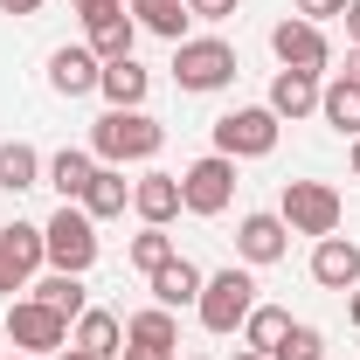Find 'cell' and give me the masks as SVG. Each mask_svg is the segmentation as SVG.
<instances>
[{"mask_svg": "<svg viewBox=\"0 0 360 360\" xmlns=\"http://www.w3.org/2000/svg\"><path fill=\"white\" fill-rule=\"evenodd\" d=\"M160 146H167V125L146 118V111H104V118L90 125L97 167H132V160H153Z\"/></svg>", "mask_w": 360, "mask_h": 360, "instance_id": "obj_1", "label": "cell"}, {"mask_svg": "<svg viewBox=\"0 0 360 360\" xmlns=\"http://www.w3.org/2000/svg\"><path fill=\"white\" fill-rule=\"evenodd\" d=\"M42 250H49V264H56V270L84 277V270L97 264V222H90L77 201H63V208L42 222Z\"/></svg>", "mask_w": 360, "mask_h": 360, "instance_id": "obj_2", "label": "cell"}, {"mask_svg": "<svg viewBox=\"0 0 360 360\" xmlns=\"http://www.w3.org/2000/svg\"><path fill=\"white\" fill-rule=\"evenodd\" d=\"M194 312H201V326H208V333H236L243 319L257 312V284H250V270H215V277L201 284Z\"/></svg>", "mask_w": 360, "mask_h": 360, "instance_id": "obj_3", "label": "cell"}, {"mask_svg": "<svg viewBox=\"0 0 360 360\" xmlns=\"http://www.w3.org/2000/svg\"><path fill=\"white\" fill-rule=\"evenodd\" d=\"M7 340H14V354H28V360L63 354V347H70V319L49 312L42 298H14V305H7Z\"/></svg>", "mask_w": 360, "mask_h": 360, "instance_id": "obj_4", "label": "cell"}, {"mask_svg": "<svg viewBox=\"0 0 360 360\" xmlns=\"http://www.w3.org/2000/svg\"><path fill=\"white\" fill-rule=\"evenodd\" d=\"M277 132H284V118L270 104H250V111L215 118V153H229V160H264V153H277Z\"/></svg>", "mask_w": 360, "mask_h": 360, "instance_id": "obj_5", "label": "cell"}, {"mask_svg": "<svg viewBox=\"0 0 360 360\" xmlns=\"http://www.w3.org/2000/svg\"><path fill=\"white\" fill-rule=\"evenodd\" d=\"M174 84L180 90H222V84H236V49H229L222 35L180 42L174 49Z\"/></svg>", "mask_w": 360, "mask_h": 360, "instance_id": "obj_6", "label": "cell"}, {"mask_svg": "<svg viewBox=\"0 0 360 360\" xmlns=\"http://www.w3.org/2000/svg\"><path fill=\"white\" fill-rule=\"evenodd\" d=\"M229 201H236V160L229 153H208L180 174V208L187 215H222Z\"/></svg>", "mask_w": 360, "mask_h": 360, "instance_id": "obj_7", "label": "cell"}, {"mask_svg": "<svg viewBox=\"0 0 360 360\" xmlns=\"http://www.w3.org/2000/svg\"><path fill=\"white\" fill-rule=\"evenodd\" d=\"M284 229L291 236H333L340 229V194L326 180H284Z\"/></svg>", "mask_w": 360, "mask_h": 360, "instance_id": "obj_8", "label": "cell"}, {"mask_svg": "<svg viewBox=\"0 0 360 360\" xmlns=\"http://www.w3.org/2000/svg\"><path fill=\"white\" fill-rule=\"evenodd\" d=\"M270 49H277V63H284V70H326V63H333L326 28H319V21H298V14L270 28Z\"/></svg>", "mask_w": 360, "mask_h": 360, "instance_id": "obj_9", "label": "cell"}, {"mask_svg": "<svg viewBox=\"0 0 360 360\" xmlns=\"http://www.w3.org/2000/svg\"><path fill=\"white\" fill-rule=\"evenodd\" d=\"M284 250H291L284 215H243V222H236V257H243V264H277Z\"/></svg>", "mask_w": 360, "mask_h": 360, "instance_id": "obj_10", "label": "cell"}, {"mask_svg": "<svg viewBox=\"0 0 360 360\" xmlns=\"http://www.w3.org/2000/svg\"><path fill=\"white\" fill-rule=\"evenodd\" d=\"M312 277L326 284V291H354V284H360V243H347V236H319Z\"/></svg>", "mask_w": 360, "mask_h": 360, "instance_id": "obj_11", "label": "cell"}, {"mask_svg": "<svg viewBox=\"0 0 360 360\" xmlns=\"http://www.w3.org/2000/svg\"><path fill=\"white\" fill-rule=\"evenodd\" d=\"M97 77H104V63H97L90 49H56V56H49V90H56V97H90Z\"/></svg>", "mask_w": 360, "mask_h": 360, "instance_id": "obj_12", "label": "cell"}, {"mask_svg": "<svg viewBox=\"0 0 360 360\" xmlns=\"http://www.w3.org/2000/svg\"><path fill=\"white\" fill-rule=\"evenodd\" d=\"M132 208H139V222H146V229H167L180 215V174H146V180H132Z\"/></svg>", "mask_w": 360, "mask_h": 360, "instance_id": "obj_13", "label": "cell"}, {"mask_svg": "<svg viewBox=\"0 0 360 360\" xmlns=\"http://www.w3.org/2000/svg\"><path fill=\"white\" fill-rule=\"evenodd\" d=\"M319 70H277L270 77V111L277 118H305V111H319Z\"/></svg>", "mask_w": 360, "mask_h": 360, "instance_id": "obj_14", "label": "cell"}, {"mask_svg": "<svg viewBox=\"0 0 360 360\" xmlns=\"http://www.w3.org/2000/svg\"><path fill=\"white\" fill-rule=\"evenodd\" d=\"M118 340H125V326H118V312H97V305H90V312L77 319V333H70V347H84L90 360H118V354H125Z\"/></svg>", "mask_w": 360, "mask_h": 360, "instance_id": "obj_15", "label": "cell"}, {"mask_svg": "<svg viewBox=\"0 0 360 360\" xmlns=\"http://www.w3.org/2000/svg\"><path fill=\"white\" fill-rule=\"evenodd\" d=\"M132 42H139V21L125 14V7L90 21V56H97V63H125V56H132Z\"/></svg>", "mask_w": 360, "mask_h": 360, "instance_id": "obj_16", "label": "cell"}, {"mask_svg": "<svg viewBox=\"0 0 360 360\" xmlns=\"http://www.w3.org/2000/svg\"><path fill=\"white\" fill-rule=\"evenodd\" d=\"M125 201H132V187H125V174H118V167H97L77 208H84L90 222H111V215H125Z\"/></svg>", "mask_w": 360, "mask_h": 360, "instance_id": "obj_17", "label": "cell"}, {"mask_svg": "<svg viewBox=\"0 0 360 360\" xmlns=\"http://www.w3.org/2000/svg\"><path fill=\"white\" fill-rule=\"evenodd\" d=\"M97 90L111 97V111H139V104H146V90H153V77H146V70H139L132 56H125V63H104Z\"/></svg>", "mask_w": 360, "mask_h": 360, "instance_id": "obj_18", "label": "cell"}, {"mask_svg": "<svg viewBox=\"0 0 360 360\" xmlns=\"http://www.w3.org/2000/svg\"><path fill=\"white\" fill-rule=\"evenodd\" d=\"M125 340H132V347H146V354H167V360H174L180 326H174V312H167V305H153V312H132V319H125Z\"/></svg>", "mask_w": 360, "mask_h": 360, "instance_id": "obj_19", "label": "cell"}, {"mask_svg": "<svg viewBox=\"0 0 360 360\" xmlns=\"http://www.w3.org/2000/svg\"><path fill=\"white\" fill-rule=\"evenodd\" d=\"M201 284H208V277L187 264V257H174V264L153 270V298H160L167 312H174V305H194V298H201Z\"/></svg>", "mask_w": 360, "mask_h": 360, "instance_id": "obj_20", "label": "cell"}, {"mask_svg": "<svg viewBox=\"0 0 360 360\" xmlns=\"http://www.w3.org/2000/svg\"><path fill=\"white\" fill-rule=\"evenodd\" d=\"M90 174H97V153H77V146H63V153L49 160V187H56L63 201H84Z\"/></svg>", "mask_w": 360, "mask_h": 360, "instance_id": "obj_21", "label": "cell"}, {"mask_svg": "<svg viewBox=\"0 0 360 360\" xmlns=\"http://www.w3.org/2000/svg\"><path fill=\"white\" fill-rule=\"evenodd\" d=\"M35 180H42V153H35L28 139H7V146H0V187H7V194H28Z\"/></svg>", "mask_w": 360, "mask_h": 360, "instance_id": "obj_22", "label": "cell"}, {"mask_svg": "<svg viewBox=\"0 0 360 360\" xmlns=\"http://www.w3.org/2000/svg\"><path fill=\"white\" fill-rule=\"evenodd\" d=\"M132 14H139V28H153V35H167V42H187V0H132Z\"/></svg>", "mask_w": 360, "mask_h": 360, "instance_id": "obj_23", "label": "cell"}, {"mask_svg": "<svg viewBox=\"0 0 360 360\" xmlns=\"http://www.w3.org/2000/svg\"><path fill=\"white\" fill-rule=\"evenodd\" d=\"M35 298H42L49 312H63V319H84V277H70V270H49L42 284H35Z\"/></svg>", "mask_w": 360, "mask_h": 360, "instance_id": "obj_24", "label": "cell"}, {"mask_svg": "<svg viewBox=\"0 0 360 360\" xmlns=\"http://www.w3.org/2000/svg\"><path fill=\"white\" fill-rule=\"evenodd\" d=\"M319 111H326V125H333V132H354V139H360V90L347 84V77L319 90Z\"/></svg>", "mask_w": 360, "mask_h": 360, "instance_id": "obj_25", "label": "cell"}, {"mask_svg": "<svg viewBox=\"0 0 360 360\" xmlns=\"http://www.w3.org/2000/svg\"><path fill=\"white\" fill-rule=\"evenodd\" d=\"M0 243H7V257H14V264L28 270V277H35V270L49 264V250H42V229H35V222H7V229H0Z\"/></svg>", "mask_w": 360, "mask_h": 360, "instance_id": "obj_26", "label": "cell"}, {"mask_svg": "<svg viewBox=\"0 0 360 360\" xmlns=\"http://www.w3.org/2000/svg\"><path fill=\"white\" fill-rule=\"evenodd\" d=\"M284 333H291V312H277V305H257V312L243 319V340H250V354H270Z\"/></svg>", "mask_w": 360, "mask_h": 360, "instance_id": "obj_27", "label": "cell"}, {"mask_svg": "<svg viewBox=\"0 0 360 360\" xmlns=\"http://www.w3.org/2000/svg\"><path fill=\"white\" fill-rule=\"evenodd\" d=\"M270 360H326V333H319V326H291V333L270 347Z\"/></svg>", "mask_w": 360, "mask_h": 360, "instance_id": "obj_28", "label": "cell"}, {"mask_svg": "<svg viewBox=\"0 0 360 360\" xmlns=\"http://www.w3.org/2000/svg\"><path fill=\"white\" fill-rule=\"evenodd\" d=\"M180 250H174V236H167V229H146V236H132V264L146 270V277H153V270L160 264H174Z\"/></svg>", "mask_w": 360, "mask_h": 360, "instance_id": "obj_29", "label": "cell"}, {"mask_svg": "<svg viewBox=\"0 0 360 360\" xmlns=\"http://www.w3.org/2000/svg\"><path fill=\"white\" fill-rule=\"evenodd\" d=\"M347 0H298V21H340Z\"/></svg>", "mask_w": 360, "mask_h": 360, "instance_id": "obj_30", "label": "cell"}, {"mask_svg": "<svg viewBox=\"0 0 360 360\" xmlns=\"http://www.w3.org/2000/svg\"><path fill=\"white\" fill-rule=\"evenodd\" d=\"M187 14H194V21H229L236 0H187Z\"/></svg>", "mask_w": 360, "mask_h": 360, "instance_id": "obj_31", "label": "cell"}, {"mask_svg": "<svg viewBox=\"0 0 360 360\" xmlns=\"http://www.w3.org/2000/svg\"><path fill=\"white\" fill-rule=\"evenodd\" d=\"M21 284H28V270L14 264V257H7V243H0V291H21Z\"/></svg>", "mask_w": 360, "mask_h": 360, "instance_id": "obj_32", "label": "cell"}, {"mask_svg": "<svg viewBox=\"0 0 360 360\" xmlns=\"http://www.w3.org/2000/svg\"><path fill=\"white\" fill-rule=\"evenodd\" d=\"M70 7H77V14H84V21H97V14H118V7H125V0H70Z\"/></svg>", "mask_w": 360, "mask_h": 360, "instance_id": "obj_33", "label": "cell"}, {"mask_svg": "<svg viewBox=\"0 0 360 360\" xmlns=\"http://www.w3.org/2000/svg\"><path fill=\"white\" fill-rule=\"evenodd\" d=\"M340 21H347V42L360 49V0H347V14H340Z\"/></svg>", "mask_w": 360, "mask_h": 360, "instance_id": "obj_34", "label": "cell"}, {"mask_svg": "<svg viewBox=\"0 0 360 360\" xmlns=\"http://www.w3.org/2000/svg\"><path fill=\"white\" fill-rule=\"evenodd\" d=\"M42 0H0V14H35Z\"/></svg>", "mask_w": 360, "mask_h": 360, "instance_id": "obj_35", "label": "cell"}, {"mask_svg": "<svg viewBox=\"0 0 360 360\" xmlns=\"http://www.w3.org/2000/svg\"><path fill=\"white\" fill-rule=\"evenodd\" d=\"M347 84L360 90V49H354V56H347Z\"/></svg>", "mask_w": 360, "mask_h": 360, "instance_id": "obj_36", "label": "cell"}, {"mask_svg": "<svg viewBox=\"0 0 360 360\" xmlns=\"http://www.w3.org/2000/svg\"><path fill=\"white\" fill-rule=\"evenodd\" d=\"M125 360H167V354H146V347H125Z\"/></svg>", "mask_w": 360, "mask_h": 360, "instance_id": "obj_37", "label": "cell"}, {"mask_svg": "<svg viewBox=\"0 0 360 360\" xmlns=\"http://www.w3.org/2000/svg\"><path fill=\"white\" fill-rule=\"evenodd\" d=\"M56 360H90V354H84V347H63V354H56Z\"/></svg>", "mask_w": 360, "mask_h": 360, "instance_id": "obj_38", "label": "cell"}, {"mask_svg": "<svg viewBox=\"0 0 360 360\" xmlns=\"http://www.w3.org/2000/svg\"><path fill=\"white\" fill-rule=\"evenodd\" d=\"M347 319H354V326H360V291H354V298H347Z\"/></svg>", "mask_w": 360, "mask_h": 360, "instance_id": "obj_39", "label": "cell"}, {"mask_svg": "<svg viewBox=\"0 0 360 360\" xmlns=\"http://www.w3.org/2000/svg\"><path fill=\"white\" fill-rule=\"evenodd\" d=\"M236 360H270V354H250V347H236Z\"/></svg>", "mask_w": 360, "mask_h": 360, "instance_id": "obj_40", "label": "cell"}, {"mask_svg": "<svg viewBox=\"0 0 360 360\" xmlns=\"http://www.w3.org/2000/svg\"><path fill=\"white\" fill-rule=\"evenodd\" d=\"M354 180H360V139H354Z\"/></svg>", "mask_w": 360, "mask_h": 360, "instance_id": "obj_41", "label": "cell"}, {"mask_svg": "<svg viewBox=\"0 0 360 360\" xmlns=\"http://www.w3.org/2000/svg\"><path fill=\"white\" fill-rule=\"evenodd\" d=\"M180 360H201V354H180Z\"/></svg>", "mask_w": 360, "mask_h": 360, "instance_id": "obj_42", "label": "cell"}, {"mask_svg": "<svg viewBox=\"0 0 360 360\" xmlns=\"http://www.w3.org/2000/svg\"><path fill=\"white\" fill-rule=\"evenodd\" d=\"M14 360H28V354H14Z\"/></svg>", "mask_w": 360, "mask_h": 360, "instance_id": "obj_43", "label": "cell"}]
</instances>
